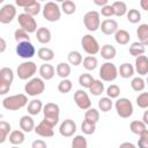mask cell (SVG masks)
I'll use <instances>...</instances> for the list:
<instances>
[{
	"mask_svg": "<svg viewBox=\"0 0 148 148\" xmlns=\"http://www.w3.org/2000/svg\"><path fill=\"white\" fill-rule=\"evenodd\" d=\"M108 2H109L108 0H94V3L97 5V6H101V7H104V6L109 5Z\"/></svg>",
	"mask_w": 148,
	"mask_h": 148,
	"instance_id": "cell-57",
	"label": "cell"
},
{
	"mask_svg": "<svg viewBox=\"0 0 148 148\" xmlns=\"http://www.w3.org/2000/svg\"><path fill=\"white\" fill-rule=\"evenodd\" d=\"M28 97L25 94H16L2 99V106L9 111H16L28 105Z\"/></svg>",
	"mask_w": 148,
	"mask_h": 148,
	"instance_id": "cell-1",
	"label": "cell"
},
{
	"mask_svg": "<svg viewBox=\"0 0 148 148\" xmlns=\"http://www.w3.org/2000/svg\"><path fill=\"white\" fill-rule=\"evenodd\" d=\"M146 84H148V75H147V80H146Z\"/></svg>",
	"mask_w": 148,
	"mask_h": 148,
	"instance_id": "cell-61",
	"label": "cell"
},
{
	"mask_svg": "<svg viewBox=\"0 0 148 148\" xmlns=\"http://www.w3.org/2000/svg\"><path fill=\"white\" fill-rule=\"evenodd\" d=\"M128 52L131 56L138 58L140 56H143L146 52V46L143 44H141L140 42H134L131 44V46L128 47Z\"/></svg>",
	"mask_w": 148,
	"mask_h": 148,
	"instance_id": "cell-28",
	"label": "cell"
},
{
	"mask_svg": "<svg viewBox=\"0 0 148 148\" xmlns=\"http://www.w3.org/2000/svg\"><path fill=\"white\" fill-rule=\"evenodd\" d=\"M35 1H36V0H16L15 3H16L18 7H22V8L24 9V8L29 7V6H31Z\"/></svg>",
	"mask_w": 148,
	"mask_h": 148,
	"instance_id": "cell-52",
	"label": "cell"
},
{
	"mask_svg": "<svg viewBox=\"0 0 148 148\" xmlns=\"http://www.w3.org/2000/svg\"><path fill=\"white\" fill-rule=\"evenodd\" d=\"M118 75H119L118 74V68L111 61L104 62L99 68V77H101L102 81L112 82L117 79Z\"/></svg>",
	"mask_w": 148,
	"mask_h": 148,
	"instance_id": "cell-7",
	"label": "cell"
},
{
	"mask_svg": "<svg viewBox=\"0 0 148 148\" xmlns=\"http://www.w3.org/2000/svg\"><path fill=\"white\" fill-rule=\"evenodd\" d=\"M126 17H127V21L135 24V23H139L140 20H141V13L135 9V8H132V9H128L127 14H126Z\"/></svg>",
	"mask_w": 148,
	"mask_h": 148,
	"instance_id": "cell-42",
	"label": "cell"
},
{
	"mask_svg": "<svg viewBox=\"0 0 148 148\" xmlns=\"http://www.w3.org/2000/svg\"><path fill=\"white\" fill-rule=\"evenodd\" d=\"M134 68H135V72L140 76L148 75V57L147 56H140V57L135 58Z\"/></svg>",
	"mask_w": 148,
	"mask_h": 148,
	"instance_id": "cell-16",
	"label": "cell"
},
{
	"mask_svg": "<svg viewBox=\"0 0 148 148\" xmlns=\"http://www.w3.org/2000/svg\"><path fill=\"white\" fill-rule=\"evenodd\" d=\"M81 131L86 135L94 134L95 131H96V124H92V123H89L87 120H83L82 124H81Z\"/></svg>",
	"mask_w": 148,
	"mask_h": 148,
	"instance_id": "cell-46",
	"label": "cell"
},
{
	"mask_svg": "<svg viewBox=\"0 0 148 148\" xmlns=\"http://www.w3.org/2000/svg\"><path fill=\"white\" fill-rule=\"evenodd\" d=\"M84 120H87L89 123H92V124H96L99 120V111L97 109H94V108H90V109L86 110Z\"/></svg>",
	"mask_w": 148,
	"mask_h": 148,
	"instance_id": "cell-37",
	"label": "cell"
},
{
	"mask_svg": "<svg viewBox=\"0 0 148 148\" xmlns=\"http://www.w3.org/2000/svg\"><path fill=\"white\" fill-rule=\"evenodd\" d=\"M136 36L139 42L145 46H148V24L142 23L136 28Z\"/></svg>",
	"mask_w": 148,
	"mask_h": 148,
	"instance_id": "cell-26",
	"label": "cell"
},
{
	"mask_svg": "<svg viewBox=\"0 0 148 148\" xmlns=\"http://www.w3.org/2000/svg\"><path fill=\"white\" fill-rule=\"evenodd\" d=\"M72 148H88L87 139L83 135H75L72 140Z\"/></svg>",
	"mask_w": 148,
	"mask_h": 148,
	"instance_id": "cell-44",
	"label": "cell"
},
{
	"mask_svg": "<svg viewBox=\"0 0 148 148\" xmlns=\"http://www.w3.org/2000/svg\"><path fill=\"white\" fill-rule=\"evenodd\" d=\"M17 22L20 24V27L25 30L28 34H32V32H36L38 29H37V22L36 20L34 18V16L27 14V13H21L18 14L17 16Z\"/></svg>",
	"mask_w": 148,
	"mask_h": 148,
	"instance_id": "cell-10",
	"label": "cell"
},
{
	"mask_svg": "<svg viewBox=\"0 0 148 148\" xmlns=\"http://www.w3.org/2000/svg\"><path fill=\"white\" fill-rule=\"evenodd\" d=\"M135 68L132 64L130 62H124L120 65V67L118 68V74L123 77V79H130L134 75Z\"/></svg>",
	"mask_w": 148,
	"mask_h": 148,
	"instance_id": "cell-22",
	"label": "cell"
},
{
	"mask_svg": "<svg viewBox=\"0 0 148 148\" xmlns=\"http://www.w3.org/2000/svg\"><path fill=\"white\" fill-rule=\"evenodd\" d=\"M37 72V66L34 61H24L22 64H20L16 68V74L18 76V79L21 80H28V79H32V76L36 74Z\"/></svg>",
	"mask_w": 148,
	"mask_h": 148,
	"instance_id": "cell-9",
	"label": "cell"
},
{
	"mask_svg": "<svg viewBox=\"0 0 148 148\" xmlns=\"http://www.w3.org/2000/svg\"><path fill=\"white\" fill-rule=\"evenodd\" d=\"M43 108H44V105L40 99H32L27 105V110L30 116H37L40 111H43Z\"/></svg>",
	"mask_w": 148,
	"mask_h": 148,
	"instance_id": "cell-25",
	"label": "cell"
},
{
	"mask_svg": "<svg viewBox=\"0 0 148 148\" xmlns=\"http://www.w3.org/2000/svg\"><path fill=\"white\" fill-rule=\"evenodd\" d=\"M99 14L102 16H104V17H111V16H113L114 15V10L112 8V5H106V6L102 7Z\"/></svg>",
	"mask_w": 148,
	"mask_h": 148,
	"instance_id": "cell-51",
	"label": "cell"
},
{
	"mask_svg": "<svg viewBox=\"0 0 148 148\" xmlns=\"http://www.w3.org/2000/svg\"><path fill=\"white\" fill-rule=\"evenodd\" d=\"M51 37H52L51 31L47 28H45V27H40L36 31V38H37V40L40 44H47V43H50L51 42Z\"/></svg>",
	"mask_w": 148,
	"mask_h": 148,
	"instance_id": "cell-21",
	"label": "cell"
},
{
	"mask_svg": "<svg viewBox=\"0 0 148 148\" xmlns=\"http://www.w3.org/2000/svg\"><path fill=\"white\" fill-rule=\"evenodd\" d=\"M140 6L143 10L148 12V0H140Z\"/></svg>",
	"mask_w": 148,
	"mask_h": 148,
	"instance_id": "cell-58",
	"label": "cell"
},
{
	"mask_svg": "<svg viewBox=\"0 0 148 148\" xmlns=\"http://www.w3.org/2000/svg\"><path fill=\"white\" fill-rule=\"evenodd\" d=\"M10 148H18V146H13V147H10Z\"/></svg>",
	"mask_w": 148,
	"mask_h": 148,
	"instance_id": "cell-60",
	"label": "cell"
},
{
	"mask_svg": "<svg viewBox=\"0 0 148 148\" xmlns=\"http://www.w3.org/2000/svg\"><path fill=\"white\" fill-rule=\"evenodd\" d=\"M76 132V124L72 119H65L59 126V133L65 138H71Z\"/></svg>",
	"mask_w": 148,
	"mask_h": 148,
	"instance_id": "cell-14",
	"label": "cell"
},
{
	"mask_svg": "<svg viewBox=\"0 0 148 148\" xmlns=\"http://www.w3.org/2000/svg\"><path fill=\"white\" fill-rule=\"evenodd\" d=\"M14 80V72L9 67H2L0 69V83H7L10 84L13 83Z\"/></svg>",
	"mask_w": 148,
	"mask_h": 148,
	"instance_id": "cell-24",
	"label": "cell"
},
{
	"mask_svg": "<svg viewBox=\"0 0 148 148\" xmlns=\"http://www.w3.org/2000/svg\"><path fill=\"white\" fill-rule=\"evenodd\" d=\"M113 106V103H112V99L109 98L108 96L106 97H102L99 101H98V109L102 111V112H109Z\"/></svg>",
	"mask_w": 148,
	"mask_h": 148,
	"instance_id": "cell-41",
	"label": "cell"
},
{
	"mask_svg": "<svg viewBox=\"0 0 148 148\" xmlns=\"http://www.w3.org/2000/svg\"><path fill=\"white\" fill-rule=\"evenodd\" d=\"M60 8H61V12L65 13L66 15H72V14H74L76 12V5L72 0H65V1H62Z\"/></svg>",
	"mask_w": 148,
	"mask_h": 148,
	"instance_id": "cell-35",
	"label": "cell"
},
{
	"mask_svg": "<svg viewBox=\"0 0 148 148\" xmlns=\"http://www.w3.org/2000/svg\"><path fill=\"white\" fill-rule=\"evenodd\" d=\"M138 148H148V130L145 131L141 135H139Z\"/></svg>",
	"mask_w": 148,
	"mask_h": 148,
	"instance_id": "cell-50",
	"label": "cell"
},
{
	"mask_svg": "<svg viewBox=\"0 0 148 148\" xmlns=\"http://www.w3.org/2000/svg\"><path fill=\"white\" fill-rule=\"evenodd\" d=\"M44 90H45V83L42 77H32L24 86L25 94L28 96H32V97L43 94Z\"/></svg>",
	"mask_w": 148,
	"mask_h": 148,
	"instance_id": "cell-4",
	"label": "cell"
},
{
	"mask_svg": "<svg viewBox=\"0 0 148 148\" xmlns=\"http://www.w3.org/2000/svg\"><path fill=\"white\" fill-rule=\"evenodd\" d=\"M43 114H44L43 120L50 126L54 127L59 121L60 108L56 103H46L43 108Z\"/></svg>",
	"mask_w": 148,
	"mask_h": 148,
	"instance_id": "cell-2",
	"label": "cell"
},
{
	"mask_svg": "<svg viewBox=\"0 0 148 148\" xmlns=\"http://www.w3.org/2000/svg\"><path fill=\"white\" fill-rule=\"evenodd\" d=\"M73 88V83L71 80L68 79H62L59 83H58V90L61 92V94H67L72 90Z\"/></svg>",
	"mask_w": 148,
	"mask_h": 148,
	"instance_id": "cell-45",
	"label": "cell"
},
{
	"mask_svg": "<svg viewBox=\"0 0 148 148\" xmlns=\"http://www.w3.org/2000/svg\"><path fill=\"white\" fill-rule=\"evenodd\" d=\"M9 90H10V84L0 83V95H6Z\"/></svg>",
	"mask_w": 148,
	"mask_h": 148,
	"instance_id": "cell-54",
	"label": "cell"
},
{
	"mask_svg": "<svg viewBox=\"0 0 148 148\" xmlns=\"http://www.w3.org/2000/svg\"><path fill=\"white\" fill-rule=\"evenodd\" d=\"M38 72H39L40 77H42L43 80H45V81L51 80V79L54 76V74H56V69H54V67H53L52 65L47 64V62H44L43 65H40Z\"/></svg>",
	"mask_w": 148,
	"mask_h": 148,
	"instance_id": "cell-18",
	"label": "cell"
},
{
	"mask_svg": "<svg viewBox=\"0 0 148 148\" xmlns=\"http://www.w3.org/2000/svg\"><path fill=\"white\" fill-rule=\"evenodd\" d=\"M104 91V83L102 80H94L92 84L89 88V92L94 96H99Z\"/></svg>",
	"mask_w": 148,
	"mask_h": 148,
	"instance_id": "cell-36",
	"label": "cell"
},
{
	"mask_svg": "<svg viewBox=\"0 0 148 148\" xmlns=\"http://www.w3.org/2000/svg\"><path fill=\"white\" fill-rule=\"evenodd\" d=\"M74 102L81 110H88L91 108V101L89 98V95L83 89H79L74 92Z\"/></svg>",
	"mask_w": 148,
	"mask_h": 148,
	"instance_id": "cell-13",
	"label": "cell"
},
{
	"mask_svg": "<svg viewBox=\"0 0 148 148\" xmlns=\"http://www.w3.org/2000/svg\"><path fill=\"white\" fill-rule=\"evenodd\" d=\"M8 140L9 142L13 145V146H20L24 142L25 140V135H24V132L22 130H14L10 132L9 136H8Z\"/></svg>",
	"mask_w": 148,
	"mask_h": 148,
	"instance_id": "cell-20",
	"label": "cell"
},
{
	"mask_svg": "<svg viewBox=\"0 0 148 148\" xmlns=\"http://www.w3.org/2000/svg\"><path fill=\"white\" fill-rule=\"evenodd\" d=\"M53 128H54V127L50 126V125L46 124L44 120H42V121L35 127V133L38 134L39 136H43V138H51V136H53V134H54Z\"/></svg>",
	"mask_w": 148,
	"mask_h": 148,
	"instance_id": "cell-17",
	"label": "cell"
},
{
	"mask_svg": "<svg viewBox=\"0 0 148 148\" xmlns=\"http://www.w3.org/2000/svg\"><path fill=\"white\" fill-rule=\"evenodd\" d=\"M119 148H136L135 147V145H133L132 142H123V143H120V146H119Z\"/></svg>",
	"mask_w": 148,
	"mask_h": 148,
	"instance_id": "cell-55",
	"label": "cell"
},
{
	"mask_svg": "<svg viewBox=\"0 0 148 148\" xmlns=\"http://www.w3.org/2000/svg\"><path fill=\"white\" fill-rule=\"evenodd\" d=\"M12 132V127H10V124L5 121V120H1L0 121V142L3 143L7 139V136H9Z\"/></svg>",
	"mask_w": 148,
	"mask_h": 148,
	"instance_id": "cell-34",
	"label": "cell"
},
{
	"mask_svg": "<svg viewBox=\"0 0 148 148\" xmlns=\"http://www.w3.org/2000/svg\"><path fill=\"white\" fill-rule=\"evenodd\" d=\"M99 53H101L102 58H104L105 60L109 61V60H111V59H113V58L116 57L117 50H116V47H114L113 45H111V44H105V45H103V46L101 47Z\"/></svg>",
	"mask_w": 148,
	"mask_h": 148,
	"instance_id": "cell-23",
	"label": "cell"
},
{
	"mask_svg": "<svg viewBox=\"0 0 148 148\" xmlns=\"http://www.w3.org/2000/svg\"><path fill=\"white\" fill-rule=\"evenodd\" d=\"M67 60H68V64H69V65L79 66V65L82 64L83 58H82V54H81L79 51H71V52L67 54Z\"/></svg>",
	"mask_w": 148,
	"mask_h": 148,
	"instance_id": "cell-33",
	"label": "cell"
},
{
	"mask_svg": "<svg viewBox=\"0 0 148 148\" xmlns=\"http://www.w3.org/2000/svg\"><path fill=\"white\" fill-rule=\"evenodd\" d=\"M18 124H20V128H21L23 132H27V133H29V132H31V131H35V127H36L32 117H31V116H28V114L22 116V117L20 118Z\"/></svg>",
	"mask_w": 148,
	"mask_h": 148,
	"instance_id": "cell-19",
	"label": "cell"
},
{
	"mask_svg": "<svg viewBox=\"0 0 148 148\" xmlns=\"http://www.w3.org/2000/svg\"><path fill=\"white\" fill-rule=\"evenodd\" d=\"M99 29L104 35H114L118 31V22L113 18H105L102 21Z\"/></svg>",
	"mask_w": 148,
	"mask_h": 148,
	"instance_id": "cell-15",
	"label": "cell"
},
{
	"mask_svg": "<svg viewBox=\"0 0 148 148\" xmlns=\"http://www.w3.org/2000/svg\"><path fill=\"white\" fill-rule=\"evenodd\" d=\"M42 13H43V17L49 22H57L61 17V8L59 7L58 3L53 1L46 2L42 9Z\"/></svg>",
	"mask_w": 148,
	"mask_h": 148,
	"instance_id": "cell-3",
	"label": "cell"
},
{
	"mask_svg": "<svg viewBox=\"0 0 148 148\" xmlns=\"http://www.w3.org/2000/svg\"><path fill=\"white\" fill-rule=\"evenodd\" d=\"M16 16V8L12 3H6L0 9V22L2 24L10 23Z\"/></svg>",
	"mask_w": 148,
	"mask_h": 148,
	"instance_id": "cell-12",
	"label": "cell"
},
{
	"mask_svg": "<svg viewBox=\"0 0 148 148\" xmlns=\"http://www.w3.org/2000/svg\"><path fill=\"white\" fill-rule=\"evenodd\" d=\"M130 32L125 29H118V31L114 34V40L119 45H126L130 42Z\"/></svg>",
	"mask_w": 148,
	"mask_h": 148,
	"instance_id": "cell-27",
	"label": "cell"
},
{
	"mask_svg": "<svg viewBox=\"0 0 148 148\" xmlns=\"http://www.w3.org/2000/svg\"><path fill=\"white\" fill-rule=\"evenodd\" d=\"M142 121L148 126V109L145 111V113H143V116H142Z\"/></svg>",
	"mask_w": 148,
	"mask_h": 148,
	"instance_id": "cell-59",
	"label": "cell"
},
{
	"mask_svg": "<svg viewBox=\"0 0 148 148\" xmlns=\"http://www.w3.org/2000/svg\"><path fill=\"white\" fill-rule=\"evenodd\" d=\"M16 53L20 58H23V59L28 60V59H31L35 56L36 49L32 45V43H30V42H21V43H17Z\"/></svg>",
	"mask_w": 148,
	"mask_h": 148,
	"instance_id": "cell-11",
	"label": "cell"
},
{
	"mask_svg": "<svg viewBox=\"0 0 148 148\" xmlns=\"http://www.w3.org/2000/svg\"><path fill=\"white\" fill-rule=\"evenodd\" d=\"M120 95V88L119 86L117 84H110L108 88H106V96L111 99L113 98H118Z\"/></svg>",
	"mask_w": 148,
	"mask_h": 148,
	"instance_id": "cell-48",
	"label": "cell"
},
{
	"mask_svg": "<svg viewBox=\"0 0 148 148\" xmlns=\"http://www.w3.org/2000/svg\"><path fill=\"white\" fill-rule=\"evenodd\" d=\"M101 23H102L101 22V14L96 10H89L83 16V24L91 32L98 30L101 27Z\"/></svg>",
	"mask_w": 148,
	"mask_h": 148,
	"instance_id": "cell-8",
	"label": "cell"
},
{
	"mask_svg": "<svg viewBox=\"0 0 148 148\" xmlns=\"http://www.w3.org/2000/svg\"><path fill=\"white\" fill-rule=\"evenodd\" d=\"M81 46H82L83 51L86 53H88L89 56H95L101 50V46H99L97 39L90 34L83 35V37L81 38Z\"/></svg>",
	"mask_w": 148,
	"mask_h": 148,
	"instance_id": "cell-6",
	"label": "cell"
},
{
	"mask_svg": "<svg viewBox=\"0 0 148 148\" xmlns=\"http://www.w3.org/2000/svg\"><path fill=\"white\" fill-rule=\"evenodd\" d=\"M40 10H42V6H40V2H38V1H35L31 6L24 8V13H27V14H29L31 16L38 15Z\"/></svg>",
	"mask_w": 148,
	"mask_h": 148,
	"instance_id": "cell-47",
	"label": "cell"
},
{
	"mask_svg": "<svg viewBox=\"0 0 148 148\" xmlns=\"http://www.w3.org/2000/svg\"><path fill=\"white\" fill-rule=\"evenodd\" d=\"M14 38L17 43H21V42H30V37H29V34L23 30L22 28H18L14 31Z\"/></svg>",
	"mask_w": 148,
	"mask_h": 148,
	"instance_id": "cell-43",
	"label": "cell"
},
{
	"mask_svg": "<svg viewBox=\"0 0 148 148\" xmlns=\"http://www.w3.org/2000/svg\"><path fill=\"white\" fill-rule=\"evenodd\" d=\"M71 71H72L71 65L67 62H59L57 65V68H56V73L61 79H67L71 75Z\"/></svg>",
	"mask_w": 148,
	"mask_h": 148,
	"instance_id": "cell-31",
	"label": "cell"
},
{
	"mask_svg": "<svg viewBox=\"0 0 148 148\" xmlns=\"http://www.w3.org/2000/svg\"><path fill=\"white\" fill-rule=\"evenodd\" d=\"M130 130L133 134L141 135L145 131H147V125L142 120H133L130 124Z\"/></svg>",
	"mask_w": 148,
	"mask_h": 148,
	"instance_id": "cell-30",
	"label": "cell"
},
{
	"mask_svg": "<svg viewBox=\"0 0 148 148\" xmlns=\"http://www.w3.org/2000/svg\"><path fill=\"white\" fill-rule=\"evenodd\" d=\"M37 56L40 60L47 62V61H51L53 58H54V52L52 49L50 47H40L38 51H37Z\"/></svg>",
	"mask_w": 148,
	"mask_h": 148,
	"instance_id": "cell-32",
	"label": "cell"
},
{
	"mask_svg": "<svg viewBox=\"0 0 148 148\" xmlns=\"http://www.w3.org/2000/svg\"><path fill=\"white\" fill-rule=\"evenodd\" d=\"M6 46H7V44H6V40L1 37L0 38V53H3L5 52V50H6Z\"/></svg>",
	"mask_w": 148,
	"mask_h": 148,
	"instance_id": "cell-56",
	"label": "cell"
},
{
	"mask_svg": "<svg viewBox=\"0 0 148 148\" xmlns=\"http://www.w3.org/2000/svg\"><path fill=\"white\" fill-rule=\"evenodd\" d=\"M82 64H83L84 69H87V71H94L97 67V65H98V60L94 56H87L86 58H83Z\"/></svg>",
	"mask_w": 148,
	"mask_h": 148,
	"instance_id": "cell-38",
	"label": "cell"
},
{
	"mask_svg": "<svg viewBox=\"0 0 148 148\" xmlns=\"http://www.w3.org/2000/svg\"><path fill=\"white\" fill-rule=\"evenodd\" d=\"M111 5H112V8H113V10H114V16L121 17V16L126 15L127 12H128L127 5H126V2H124V1H113Z\"/></svg>",
	"mask_w": 148,
	"mask_h": 148,
	"instance_id": "cell-29",
	"label": "cell"
},
{
	"mask_svg": "<svg viewBox=\"0 0 148 148\" xmlns=\"http://www.w3.org/2000/svg\"><path fill=\"white\" fill-rule=\"evenodd\" d=\"M31 148H47V145L44 140H35L32 143H31Z\"/></svg>",
	"mask_w": 148,
	"mask_h": 148,
	"instance_id": "cell-53",
	"label": "cell"
},
{
	"mask_svg": "<svg viewBox=\"0 0 148 148\" xmlns=\"http://www.w3.org/2000/svg\"><path fill=\"white\" fill-rule=\"evenodd\" d=\"M114 108H116V111H117V114L120 117V118H130L132 114H133V104L132 102L126 98V97H120L114 103Z\"/></svg>",
	"mask_w": 148,
	"mask_h": 148,
	"instance_id": "cell-5",
	"label": "cell"
},
{
	"mask_svg": "<svg viewBox=\"0 0 148 148\" xmlns=\"http://www.w3.org/2000/svg\"><path fill=\"white\" fill-rule=\"evenodd\" d=\"M136 105L140 109H148V92H141L136 97Z\"/></svg>",
	"mask_w": 148,
	"mask_h": 148,
	"instance_id": "cell-49",
	"label": "cell"
},
{
	"mask_svg": "<svg viewBox=\"0 0 148 148\" xmlns=\"http://www.w3.org/2000/svg\"><path fill=\"white\" fill-rule=\"evenodd\" d=\"M131 87H132V89L134 91H138V92L142 91L145 89V87H146V81L141 76H135L131 81Z\"/></svg>",
	"mask_w": 148,
	"mask_h": 148,
	"instance_id": "cell-40",
	"label": "cell"
},
{
	"mask_svg": "<svg viewBox=\"0 0 148 148\" xmlns=\"http://www.w3.org/2000/svg\"><path fill=\"white\" fill-rule=\"evenodd\" d=\"M94 80H95V79L92 77L91 74H89V73H83V74H81V75L79 76V84H80L81 87H83V88L89 89L90 86L92 84Z\"/></svg>",
	"mask_w": 148,
	"mask_h": 148,
	"instance_id": "cell-39",
	"label": "cell"
}]
</instances>
